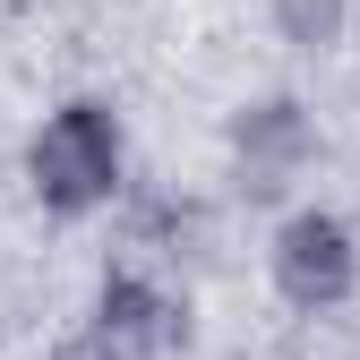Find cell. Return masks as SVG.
<instances>
[{
  "mask_svg": "<svg viewBox=\"0 0 360 360\" xmlns=\"http://www.w3.org/2000/svg\"><path fill=\"white\" fill-rule=\"evenodd\" d=\"M34 189L43 206H60V214H86V206H103L120 189V129L103 103H69L43 120V138H34Z\"/></svg>",
  "mask_w": 360,
  "mask_h": 360,
  "instance_id": "cell-1",
  "label": "cell"
},
{
  "mask_svg": "<svg viewBox=\"0 0 360 360\" xmlns=\"http://www.w3.org/2000/svg\"><path fill=\"white\" fill-rule=\"evenodd\" d=\"M275 283L300 309H335L352 292V232L335 214H292L283 240H275Z\"/></svg>",
  "mask_w": 360,
  "mask_h": 360,
  "instance_id": "cell-2",
  "label": "cell"
},
{
  "mask_svg": "<svg viewBox=\"0 0 360 360\" xmlns=\"http://www.w3.org/2000/svg\"><path fill=\"white\" fill-rule=\"evenodd\" d=\"M300 155H309V120H300V103H257V112L240 120V163H249L257 189H275Z\"/></svg>",
  "mask_w": 360,
  "mask_h": 360,
  "instance_id": "cell-3",
  "label": "cell"
},
{
  "mask_svg": "<svg viewBox=\"0 0 360 360\" xmlns=\"http://www.w3.org/2000/svg\"><path fill=\"white\" fill-rule=\"evenodd\" d=\"M163 335H172V309H163V292H146V283H112V292H103V343H112L120 360L155 352Z\"/></svg>",
  "mask_w": 360,
  "mask_h": 360,
  "instance_id": "cell-4",
  "label": "cell"
},
{
  "mask_svg": "<svg viewBox=\"0 0 360 360\" xmlns=\"http://www.w3.org/2000/svg\"><path fill=\"white\" fill-rule=\"evenodd\" d=\"M335 18H343V0H283V34L292 43H326Z\"/></svg>",
  "mask_w": 360,
  "mask_h": 360,
  "instance_id": "cell-5",
  "label": "cell"
}]
</instances>
